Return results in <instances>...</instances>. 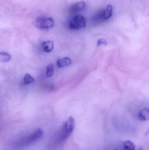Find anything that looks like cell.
<instances>
[{
    "label": "cell",
    "mask_w": 149,
    "mask_h": 150,
    "mask_svg": "<svg viewBox=\"0 0 149 150\" xmlns=\"http://www.w3.org/2000/svg\"><path fill=\"white\" fill-rule=\"evenodd\" d=\"M72 60L69 57H64L59 59L56 62L57 67L59 68L68 67L71 64Z\"/></svg>",
    "instance_id": "6"
},
{
    "label": "cell",
    "mask_w": 149,
    "mask_h": 150,
    "mask_svg": "<svg viewBox=\"0 0 149 150\" xmlns=\"http://www.w3.org/2000/svg\"><path fill=\"white\" fill-rule=\"evenodd\" d=\"M86 4L85 2L80 1L76 3L71 6L70 11L71 13H77L81 12L85 9Z\"/></svg>",
    "instance_id": "5"
},
{
    "label": "cell",
    "mask_w": 149,
    "mask_h": 150,
    "mask_svg": "<svg viewBox=\"0 0 149 150\" xmlns=\"http://www.w3.org/2000/svg\"><path fill=\"white\" fill-rule=\"evenodd\" d=\"M113 14V6L111 4H108L104 10L102 11V16L103 20H107L111 17Z\"/></svg>",
    "instance_id": "8"
},
{
    "label": "cell",
    "mask_w": 149,
    "mask_h": 150,
    "mask_svg": "<svg viewBox=\"0 0 149 150\" xmlns=\"http://www.w3.org/2000/svg\"><path fill=\"white\" fill-rule=\"evenodd\" d=\"M123 148H124V150H135L136 145L131 141H125L123 143Z\"/></svg>",
    "instance_id": "11"
},
{
    "label": "cell",
    "mask_w": 149,
    "mask_h": 150,
    "mask_svg": "<svg viewBox=\"0 0 149 150\" xmlns=\"http://www.w3.org/2000/svg\"><path fill=\"white\" fill-rule=\"evenodd\" d=\"M75 125L74 118L72 116H70L65 123L63 130L61 131L60 136L61 141L66 140L70 136L73 132Z\"/></svg>",
    "instance_id": "1"
},
{
    "label": "cell",
    "mask_w": 149,
    "mask_h": 150,
    "mask_svg": "<svg viewBox=\"0 0 149 150\" xmlns=\"http://www.w3.org/2000/svg\"><path fill=\"white\" fill-rule=\"evenodd\" d=\"M137 150H143V148L142 147H140Z\"/></svg>",
    "instance_id": "15"
},
{
    "label": "cell",
    "mask_w": 149,
    "mask_h": 150,
    "mask_svg": "<svg viewBox=\"0 0 149 150\" xmlns=\"http://www.w3.org/2000/svg\"><path fill=\"white\" fill-rule=\"evenodd\" d=\"M11 59V56L9 54L6 52L0 53V61L1 62H8Z\"/></svg>",
    "instance_id": "10"
},
{
    "label": "cell",
    "mask_w": 149,
    "mask_h": 150,
    "mask_svg": "<svg viewBox=\"0 0 149 150\" xmlns=\"http://www.w3.org/2000/svg\"><path fill=\"white\" fill-rule=\"evenodd\" d=\"M54 25L53 18L47 17H39L35 21V25L37 28L42 30H48L52 28Z\"/></svg>",
    "instance_id": "3"
},
{
    "label": "cell",
    "mask_w": 149,
    "mask_h": 150,
    "mask_svg": "<svg viewBox=\"0 0 149 150\" xmlns=\"http://www.w3.org/2000/svg\"><path fill=\"white\" fill-rule=\"evenodd\" d=\"M86 25V21L84 16L80 15L73 17L69 22V26L71 30H79L84 29Z\"/></svg>",
    "instance_id": "4"
},
{
    "label": "cell",
    "mask_w": 149,
    "mask_h": 150,
    "mask_svg": "<svg viewBox=\"0 0 149 150\" xmlns=\"http://www.w3.org/2000/svg\"><path fill=\"white\" fill-rule=\"evenodd\" d=\"M54 67L52 63L48 64L46 67V75L47 77H51L54 74Z\"/></svg>",
    "instance_id": "12"
},
{
    "label": "cell",
    "mask_w": 149,
    "mask_h": 150,
    "mask_svg": "<svg viewBox=\"0 0 149 150\" xmlns=\"http://www.w3.org/2000/svg\"><path fill=\"white\" fill-rule=\"evenodd\" d=\"M138 119L141 121H146L149 120V108H145L140 111L138 114Z\"/></svg>",
    "instance_id": "7"
},
{
    "label": "cell",
    "mask_w": 149,
    "mask_h": 150,
    "mask_svg": "<svg viewBox=\"0 0 149 150\" xmlns=\"http://www.w3.org/2000/svg\"><path fill=\"white\" fill-rule=\"evenodd\" d=\"M42 47L45 52L50 53L53 50L54 48V43L52 40L45 41L42 43Z\"/></svg>",
    "instance_id": "9"
},
{
    "label": "cell",
    "mask_w": 149,
    "mask_h": 150,
    "mask_svg": "<svg viewBox=\"0 0 149 150\" xmlns=\"http://www.w3.org/2000/svg\"><path fill=\"white\" fill-rule=\"evenodd\" d=\"M35 81L34 78L29 74H26L24 78L23 83L24 84L29 85Z\"/></svg>",
    "instance_id": "13"
},
{
    "label": "cell",
    "mask_w": 149,
    "mask_h": 150,
    "mask_svg": "<svg viewBox=\"0 0 149 150\" xmlns=\"http://www.w3.org/2000/svg\"><path fill=\"white\" fill-rule=\"evenodd\" d=\"M43 131L41 129H38L35 132H33L31 134L27 137H24L19 142V144L20 146H26L29 145L31 144L36 142L38 139H39L43 136Z\"/></svg>",
    "instance_id": "2"
},
{
    "label": "cell",
    "mask_w": 149,
    "mask_h": 150,
    "mask_svg": "<svg viewBox=\"0 0 149 150\" xmlns=\"http://www.w3.org/2000/svg\"><path fill=\"white\" fill-rule=\"evenodd\" d=\"M107 42L106 40L104 38H101L99 39V40H98L97 42V45L98 46H100L101 45H107Z\"/></svg>",
    "instance_id": "14"
}]
</instances>
